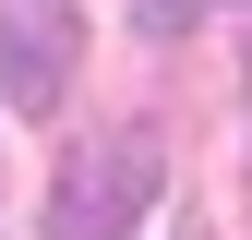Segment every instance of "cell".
I'll return each instance as SVG.
<instances>
[{
	"label": "cell",
	"mask_w": 252,
	"mask_h": 240,
	"mask_svg": "<svg viewBox=\"0 0 252 240\" xmlns=\"http://www.w3.org/2000/svg\"><path fill=\"white\" fill-rule=\"evenodd\" d=\"M156 216V132H108L60 168L48 192V240H132Z\"/></svg>",
	"instance_id": "cell-1"
},
{
	"label": "cell",
	"mask_w": 252,
	"mask_h": 240,
	"mask_svg": "<svg viewBox=\"0 0 252 240\" xmlns=\"http://www.w3.org/2000/svg\"><path fill=\"white\" fill-rule=\"evenodd\" d=\"M72 60H84V0H0V96L24 120L60 108Z\"/></svg>",
	"instance_id": "cell-2"
},
{
	"label": "cell",
	"mask_w": 252,
	"mask_h": 240,
	"mask_svg": "<svg viewBox=\"0 0 252 240\" xmlns=\"http://www.w3.org/2000/svg\"><path fill=\"white\" fill-rule=\"evenodd\" d=\"M132 12L156 24V36H168V24H192V12H204V0H132Z\"/></svg>",
	"instance_id": "cell-3"
}]
</instances>
